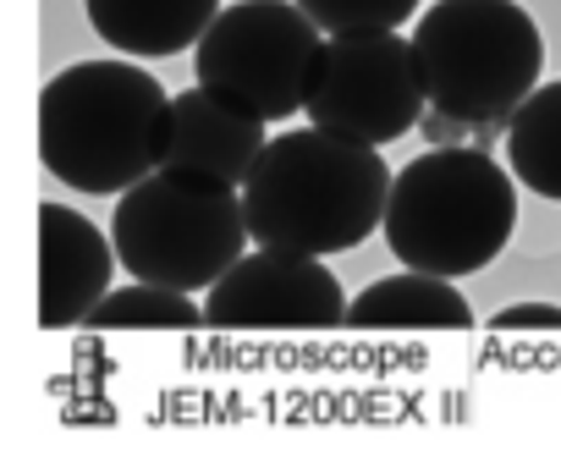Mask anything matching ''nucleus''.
<instances>
[{"instance_id":"nucleus-11","label":"nucleus","mask_w":561,"mask_h":473,"mask_svg":"<svg viewBox=\"0 0 561 473\" xmlns=\"http://www.w3.org/2000/svg\"><path fill=\"white\" fill-rule=\"evenodd\" d=\"M83 12L111 50L154 61L193 50L220 18V0H83Z\"/></svg>"},{"instance_id":"nucleus-9","label":"nucleus","mask_w":561,"mask_h":473,"mask_svg":"<svg viewBox=\"0 0 561 473\" xmlns=\"http://www.w3.org/2000/svg\"><path fill=\"white\" fill-rule=\"evenodd\" d=\"M111 259L116 243H105V231L83 209L45 204L39 209V325L45 331L89 325V314L111 292Z\"/></svg>"},{"instance_id":"nucleus-5","label":"nucleus","mask_w":561,"mask_h":473,"mask_svg":"<svg viewBox=\"0 0 561 473\" xmlns=\"http://www.w3.org/2000/svg\"><path fill=\"white\" fill-rule=\"evenodd\" d=\"M248 236L242 187L182 165L149 171L111 215V243L127 276L176 292H209L248 254Z\"/></svg>"},{"instance_id":"nucleus-13","label":"nucleus","mask_w":561,"mask_h":473,"mask_svg":"<svg viewBox=\"0 0 561 473\" xmlns=\"http://www.w3.org/2000/svg\"><path fill=\"white\" fill-rule=\"evenodd\" d=\"M501 138H506V171L528 193L561 204V78L556 83H539L512 111V122H506Z\"/></svg>"},{"instance_id":"nucleus-12","label":"nucleus","mask_w":561,"mask_h":473,"mask_svg":"<svg viewBox=\"0 0 561 473\" xmlns=\"http://www.w3.org/2000/svg\"><path fill=\"white\" fill-rule=\"evenodd\" d=\"M347 325L353 331H473V309L451 287V276L408 270L364 287L347 303Z\"/></svg>"},{"instance_id":"nucleus-14","label":"nucleus","mask_w":561,"mask_h":473,"mask_svg":"<svg viewBox=\"0 0 561 473\" xmlns=\"http://www.w3.org/2000/svg\"><path fill=\"white\" fill-rule=\"evenodd\" d=\"M94 331H198L209 325L204 309L193 303V292L176 287H154V281H133L122 292H105V303L89 314Z\"/></svg>"},{"instance_id":"nucleus-8","label":"nucleus","mask_w":561,"mask_h":473,"mask_svg":"<svg viewBox=\"0 0 561 473\" xmlns=\"http://www.w3.org/2000/svg\"><path fill=\"white\" fill-rule=\"evenodd\" d=\"M204 320L215 331H342L347 292L314 254L259 243L209 287Z\"/></svg>"},{"instance_id":"nucleus-1","label":"nucleus","mask_w":561,"mask_h":473,"mask_svg":"<svg viewBox=\"0 0 561 473\" xmlns=\"http://www.w3.org/2000/svg\"><path fill=\"white\" fill-rule=\"evenodd\" d=\"M391 171L375 143H358L331 127H287L259 154L242 182L248 231L264 249L293 254H347L375 226H386Z\"/></svg>"},{"instance_id":"nucleus-3","label":"nucleus","mask_w":561,"mask_h":473,"mask_svg":"<svg viewBox=\"0 0 561 473\" xmlns=\"http://www.w3.org/2000/svg\"><path fill=\"white\" fill-rule=\"evenodd\" d=\"M517 176L479 143H435L397 171L386 204V243L408 270L473 276L484 270L517 226Z\"/></svg>"},{"instance_id":"nucleus-10","label":"nucleus","mask_w":561,"mask_h":473,"mask_svg":"<svg viewBox=\"0 0 561 473\" xmlns=\"http://www.w3.org/2000/svg\"><path fill=\"white\" fill-rule=\"evenodd\" d=\"M264 122L231 111L226 100H215L209 89H182L171 100V143H165V165L182 171H204L220 176L231 187L248 182V171L264 154Z\"/></svg>"},{"instance_id":"nucleus-15","label":"nucleus","mask_w":561,"mask_h":473,"mask_svg":"<svg viewBox=\"0 0 561 473\" xmlns=\"http://www.w3.org/2000/svg\"><path fill=\"white\" fill-rule=\"evenodd\" d=\"M298 7L325 34H386L419 12V0H298Z\"/></svg>"},{"instance_id":"nucleus-2","label":"nucleus","mask_w":561,"mask_h":473,"mask_svg":"<svg viewBox=\"0 0 561 473\" xmlns=\"http://www.w3.org/2000/svg\"><path fill=\"white\" fill-rule=\"evenodd\" d=\"M171 94L133 61H78L39 94L45 171L72 193L122 198L165 165Z\"/></svg>"},{"instance_id":"nucleus-4","label":"nucleus","mask_w":561,"mask_h":473,"mask_svg":"<svg viewBox=\"0 0 561 473\" xmlns=\"http://www.w3.org/2000/svg\"><path fill=\"white\" fill-rule=\"evenodd\" d=\"M430 111L473 127L484 143L539 89L545 39L517 0H435L413 28Z\"/></svg>"},{"instance_id":"nucleus-7","label":"nucleus","mask_w":561,"mask_h":473,"mask_svg":"<svg viewBox=\"0 0 561 473\" xmlns=\"http://www.w3.org/2000/svg\"><path fill=\"white\" fill-rule=\"evenodd\" d=\"M304 111H309L314 127L347 132L358 143H375V149L397 143L430 111L413 39H402L397 28H386V34H325Z\"/></svg>"},{"instance_id":"nucleus-16","label":"nucleus","mask_w":561,"mask_h":473,"mask_svg":"<svg viewBox=\"0 0 561 473\" xmlns=\"http://www.w3.org/2000/svg\"><path fill=\"white\" fill-rule=\"evenodd\" d=\"M490 331L512 336V331H561V309L556 303H512L490 320Z\"/></svg>"},{"instance_id":"nucleus-6","label":"nucleus","mask_w":561,"mask_h":473,"mask_svg":"<svg viewBox=\"0 0 561 473\" xmlns=\"http://www.w3.org/2000/svg\"><path fill=\"white\" fill-rule=\"evenodd\" d=\"M325 28L298 0H237L220 7L209 34L193 45L198 89L253 122H287L309 100Z\"/></svg>"}]
</instances>
